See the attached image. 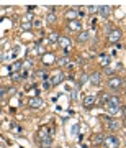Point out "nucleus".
<instances>
[{"mask_svg": "<svg viewBox=\"0 0 126 148\" xmlns=\"http://www.w3.org/2000/svg\"><path fill=\"white\" fill-rule=\"evenodd\" d=\"M106 107V110L110 112V114H116V112L120 110V107H121V101H120V97H116V95H113V97H110V101L105 104Z\"/></svg>", "mask_w": 126, "mask_h": 148, "instance_id": "obj_1", "label": "nucleus"}, {"mask_svg": "<svg viewBox=\"0 0 126 148\" xmlns=\"http://www.w3.org/2000/svg\"><path fill=\"white\" fill-rule=\"evenodd\" d=\"M103 147L105 148H120V138L115 135H108L103 138Z\"/></svg>", "mask_w": 126, "mask_h": 148, "instance_id": "obj_2", "label": "nucleus"}, {"mask_svg": "<svg viewBox=\"0 0 126 148\" xmlns=\"http://www.w3.org/2000/svg\"><path fill=\"white\" fill-rule=\"evenodd\" d=\"M123 86H125V81L121 79V77H111V79L108 81V87H110V89H113V90L121 89Z\"/></svg>", "mask_w": 126, "mask_h": 148, "instance_id": "obj_3", "label": "nucleus"}, {"mask_svg": "<svg viewBox=\"0 0 126 148\" xmlns=\"http://www.w3.org/2000/svg\"><path fill=\"white\" fill-rule=\"evenodd\" d=\"M62 79H64V74H62V71H56V73L51 76V79H49V84L51 86H58V84H61L62 82Z\"/></svg>", "mask_w": 126, "mask_h": 148, "instance_id": "obj_4", "label": "nucleus"}, {"mask_svg": "<svg viewBox=\"0 0 126 148\" xmlns=\"http://www.w3.org/2000/svg\"><path fill=\"white\" fill-rule=\"evenodd\" d=\"M44 106V102H43L41 97H38V95H35V97H31L30 101H28V107L30 109H39V107Z\"/></svg>", "mask_w": 126, "mask_h": 148, "instance_id": "obj_5", "label": "nucleus"}, {"mask_svg": "<svg viewBox=\"0 0 126 148\" xmlns=\"http://www.w3.org/2000/svg\"><path fill=\"white\" fill-rule=\"evenodd\" d=\"M106 125H108L110 130H120L121 125H125V120L120 122V120H116V119H106Z\"/></svg>", "mask_w": 126, "mask_h": 148, "instance_id": "obj_6", "label": "nucleus"}, {"mask_svg": "<svg viewBox=\"0 0 126 148\" xmlns=\"http://www.w3.org/2000/svg\"><path fill=\"white\" fill-rule=\"evenodd\" d=\"M89 82L93 86H98L102 84V74L98 73V71H93V73L89 74Z\"/></svg>", "mask_w": 126, "mask_h": 148, "instance_id": "obj_7", "label": "nucleus"}, {"mask_svg": "<svg viewBox=\"0 0 126 148\" xmlns=\"http://www.w3.org/2000/svg\"><path fill=\"white\" fill-rule=\"evenodd\" d=\"M121 30H110V33H108V41L110 43H118L121 40Z\"/></svg>", "mask_w": 126, "mask_h": 148, "instance_id": "obj_8", "label": "nucleus"}, {"mask_svg": "<svg viewBox=\"0 0 126 148\" xmlns=\"http://www.w3.org/2000/svg\"><path fill=\"white\" fill-rule=\"evenodd\" d=\"M31 15H25L23 16V20H21V28L25 30V32H28V30H31L33 25H31Z\"/></svg>", "mask_w": 126, "mask_h": 148, "instance_id": "obj_9", "label": "nucleus"}, {"mask_svg": "<svg viewBox=\"0 0 126 148\" xmlns=\"http://www.w3.org/2000/svg\"><path fill=\"white\" fill-rule=\"evenodd\" d=\"M95 101H97V95L93 94H89L84 97V107H87V109H90V107L95 104Z\"/></svg>", "mask_w": 126, "mask_h": 148, "instance_id": "obj_10", "label": "nucleus"}, {"mask_svg": "<svg viewBox=\"0 0 126 148\" xmlns=\"http://www.w3.org/2000/svg\"><path fill=\"white\" fill-rule=\"evenodd\" d=\"M49 138H51V135H47V128H41V130L38 132V137H36L38 143L44 142V140H49Z\"/></svg>", "mask_w": 126, "mask_h": 148, "instance_id": "obj_11", "label": "nucleus"}, {"mask_svg": "<svg viewBox=\"0 0 126 148\" xmlns=\"http://www.w3.org/2000/svg\"><path fill=\"white\" fill-rule=\"evenodd\" d=\"M66 16H67L69 21H74L79 18V10H75V8H70V10L66 12Z\"/></svg>", "mask_w": 126, "mask_h": 148, "instance_id": "obj_12", "label": "nucleus"}, {"mask_svg": "<svg viewBox=\"0 0 126 148\" xmlns=\"http://www.w3.org/2000/svg\"><path fill=\"white\" fill-rule=\"evenodd\" d=\"M98 15L100 16H103V18H108V15L111 13V8L110 7H106V5H102V7H98Z\"/></svg>", "mask_w": 126, "mask_h": 148, "instance_id": "obj_13", "label": "nucleus"}, {"mask_svg": "<svg viewBox=\"0 0 126 148\" xmlns=\"http://www.w3.org/2000/svg\"><path fill=\"white\" fill-rule=\"evenodd\" d=\"M69 30H70V32H80V30H82V25H80V21H77V20L69 21Z\"/></svg>", "mask_w": 126, "mask_h": 148, "instance_id": "obj_14", "label": "nucleus"}, {"mask_svg": "<svg viewBox=\"0 0 126 148\" xmlns=\"http://www.w3.org/2000/svg\"><path fill=\"white\" fill-rule=\"evenodd\" d=\"M58 43L64 48V49H69V46H70V40L66 38V36H59V41Z\"/></svg>", "mask_w": 126, "mask_h": 148, "instance_id": "obj_15", "label": "nucleus"}, {"mask_svg": "<svg viewBox=\"0 0 126 148\" xmlns=\"http://www.w3.org/2000/svg\"><path fill=\"white\" fill-rule=\"evenodd\" d=\"M69 61H70V56H69V54H66V56H62V58H59L58 61H56V64H58L59 68H62V66L69 64Z\"/></svg>", "mask_w": 126, "mask_h": 148, "instance_id": "obj_16", "label": "nucleus"}, {"mask_svg": "<svg viewBox=\"0 0 126 148\" xmlns=\"http://www.w3.org/2000/svg\"><path fill=\"white\" fill-rule=\"evenodd\" d=\"M98 59H100V64H102L103 68H106V66L110 64V56H108V54H100Z\"/></svg>", "mask_w": 126, "mask_h": 148, "instance_id": "obj_17", "label": "nucleus"}, {"mask_svg": "<svg viewBox=\"0 0 126 148\" xmlns=\"http://www.w3.org/2000/svg\"><path fill=\"white\" fill-rule=\"evenodd\" d=\"M77 40H79V43L89 41V33H87V32H80V33H79V36H77Z\"/></svg>", "mask_w": 126, "mask_h": 148, "instance_id": "obj_18", "label": "nucleus"}, {"mask_svg": "<svg viewBox=\"0 0 126 148\" xmlns=\"http://www.w3.org/2000/svg\"><path fill=\"white\" fill-rule=\"evenodd\" d=\"M47 40H49V43H58L59 41V35L56 32L49 33V36H47Z\"/></svg>", "mask_w": 126, "mask_h": 148, "instance_id": "obj_19", "label": "nucleus"}, {"mask_svg": "<svg viewBox=\"0 0 126 148\" xmlns=\"http://www.w3.org/2000/svg\"><path fill=\"white\" fill-rule=\"evenodd\" d=\"M21 68H23V63L18 61V63H15L13 66H12V71H13V74H15V73H18V71H21Z\"/></svg>", "mask_w": 126, "mask_h": 148, "instance_id": "obj_20", "label": "nucleus"}, {"mask_svg": "<svg viewBox=\"0 0 126 148\" xmlns=\"http://www.w3.org/2000/svg\"><path fill=\"white\" fill-rule=\"evenodd\" d=\"M103 138H105V135H102V133H97L93 137V143H103Z\"/></svg>", "mask_w": 126, "mask_h": 148, "instance_id": "obj_21", "label": "nucleus"}, {"mask_svg": "<svg viewBox=\"0 0 126 148\" xmlns=\"http://www.w3.org/2000/svg\"><path fill=\"white\" fill-rule=\"evenodd\" d=\"M100 95H102V97H100V102H102V104H106V102L110 101V97H111V95H108L106 92H103V94H100Z\"/></svg>", "mask_w": 126, "mask_h": 148, "instance_id": "obj_22", "label": "nucleus"}, {"mask_svg": "<svg viewBox=\"0 0 126 148\" xmlns=\"http://www.w3.org/2000/svg\"><path fill=\"white\" fill-rule=\"evenodd\" d=\"M46 20H47L49 25H54V23H56V15H54V13H49V15L46 16Z\"/></svg>", "mask_w": 126, "mask_h": 148, "instance_id": "obj_23", "label": "nucleus"}, {"mask_svg": "<svg viewBox=\"0 0 126 148\" xmlns=\"http://www.w3.org/2000/svg\"><path fill=\"white\" fill-rule=\"evenodd\" d=\"M105 74H106V76H115V69H111L110 66H106V68H105Z\"/></svg>", "mask_w": 126, "mask_h": 148, "instance_id": "obj_24", "label": "nucleus"}, {"mask_svg": "<svg viewBox=\"0 0 126 148\" xmlns=\"http://www.w3.org/2000/svg\"><path fill=\"white\" fill-rule=\"evenodd\" d=\"M87 79H89V76H87V74H82V76H80V82H79V86L85 84V82H87Z\"/></svg>", "mask_w": 126, "mask_h": 148, "instance_id": "obj_25", "label": "nucleus"}, {"mask_svg": "<svg viewBox=\"0 0 126 148\" xmlns=\"http://www.w3.org/2000/svg\"><path fill=\"white\" fill-rule=\"evenodd\" d=\"M7 95V89L3 87V86H0V99H3Z\"/></svg>", "mask_w": 126, "mask_h": 148, "instance_id": "obj_26", "label": "nucleus"}, {"mask_svg": "<svg viewBox=\"0 0 126 148\" xmlns=\"http://www.w3.org/2000/svg\"><path fill=\"white\" fill-rule=\"evenodd\" d=\"M36 76H38V77H43V79H44V77H46L47 74L44 73V71H38V73H36Z\"/></svg>", "mask_w": 126, "mask_h": 148, "instance_id": "obj_27", "label": "nucleus"}, {"mask_svg": "<svg viewBox=\"0 0 126 148\" xmlns=\"http://www.w3.org/2000/svg\"><path fill=\"white\" fill-rule=\"evenodd\" d=\"M31 25H33L35 28H39V27H41V21H39V20H35V21L31 23Z\"/></svg>", "mask_w": 126, "mask_h": 148, "instance_id": "obj_28", "label": "nucleus"}, {"mask_svg": "<svg viewBox=\"0 0 126 148\" xmlns=\"http://www.w3.org/2000/svg\"><path fill=\"white\" fill-rule=\"evenodd\" d=\"M8 92H10V94H15L16 89H15V87H10V89H7V94H8Z\"/></svg>", "mask_w": 126, "mask_h": 148, "instance_id": "obj_29", "label": "nucleus"}, {"mask_svg": "<svg viewBox=\"0 0 126 148\" xmlns=\"http://www.w3.org/2000/svg\"><path fill=\"white\" fill-rule=\"evenodd\" d=\"M49 87H51V84H49V82H44V84H43V89H44V90L49 89Z\"/></svg>", "mask_w": 126, "mask_h": 148, "instance_id": "obj_30", "label": "nucleus"}, {"mask_svg": "<svg viewBox=\"0 0 126 148\" xmlns=\"http://www.w3.org/2000/svg\"><path fill=\"white\" fill-rule=\"evenodd\" d=\"M89 10L90 12H97V10H98V7H89Z\"/></svg>", "mask_w": 126, "mask_h": 148, "instance_id": "obj_31", "label": "nucleus"}, {"mask_svg": "<svg viewBox=\"0 0 126 148\" xmlns=\"http://www.w3.org/2000/svg\"><path fill=\"white\" fill-rule=\"evenodd\" d=\"M41 148H51V147H41Z\"/></svg>", "mask_w": 126, "mask_h": 148, "instance_id": "obj_32", "label": "nucleus"}]
</instances>
